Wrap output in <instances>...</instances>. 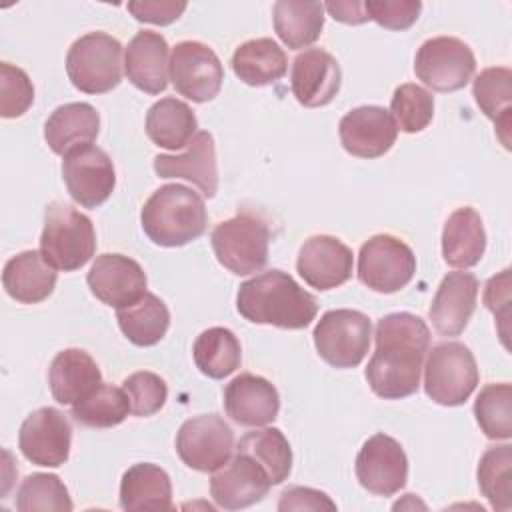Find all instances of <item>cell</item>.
I'll return each mask as SVG.
<instances>
[{
  "instance_id": "obj_28",
  "label": "cell",
  "mask_w": 512,
  "mask_h": 512,
  "mask_svg": "<svg viewBox=\"0 0 512 512\" xmlns=\"http://www.w3.org/2000/svg\"><path fill=\"white\" fill-rule=\"evenodd\" d=\"M486 250V232L480 214L462 206L454 210L442 230V256L454 268H470L480 262Z\"/></svg>"
},
{
  "instance_id": "obj_11",
  "label": "cell",
  "mask_w": 512,
  "mask_h": 512,
  "mask_svg": "<svg viewBox=\"0 0 512 512\" xmlns=\"http://www.w3.org/2000/svg\"><path fill=\"white\" fill-rule=\"evenodd\" d=\"M180 460L198 472H216L234 452V432L218 414L188 418L176 434Z\"/></svg>"
},
{
  "instance_id": "obj_27",
  "label": "cell",
  "mask_w": 512,
  "mask_h": 512,
  "mask_svg": "<svg viewBox=\"0 0 512 512\" xmlns=\"http://www.w3.org/2000/svg\"><path fill=\"white\" fill-rule=\"evenodd\" d=\"M100 130V116L94 106L86 102H70L58 106L44 124L46 144L54 154L66 156L74 148L96 140Z\"/></svg>"
},
{
  "instance_id": "obj_36",
  "label": "cell",
  "mask_w": 512,
  "mask_h": 512,
  "mask_svg": "<svg viewBox=\"0 0 512 512\" xmlns=\"http://www.w3.org/2000/svg\"><path fill=\"white\" fill-rule=\"evenodd\" d=\"M130 414V400L124 388L100 384L80 402L72 404V418L88 428H112Z\"/></svg>"
},
{
  "instance_id": "obj_10",
  "label": "cell",
  "mask_w": 512,
  "mask_h": 512,
  "mask_svg": "<svg viewBox=\"0 0 512 512\" xmlns=\"http://www.w3.org/2000/svg\"><path fill=\"white\" fill-rule=\"evenodd\" d=\"M476 70L472 48L454 36H436L422 42L414 58V72L436 92L464 88Z\"/></svg>"
},
{
  "instance_id": "obj_1",
  "label": "cell",
  "mask_w": 512,
  "mask_h": 512,
  "mask_svg": "<svg viewBox=\"0 0 512 512\" xmlns=\"http://www.w3.org/2000/svg\"><path fill=\"white\" fill-rule=\"evenodd\" d=\"M374 336L376 350L364 372L372 392L384 400L414 394L430 346L426 322L410 312H394L378 320Z\"/></svg>"
},
{
  "instance_id": "obj_22",
  "label": "cell",
  "mask_w": 512,
  "mask_h": 512,
  "mask_svg": "<svg viewBox=\"0 0 512 512\" xmlns=\"http://www.w3.org/2000/svg\"><path fill=\"white\" fill-rule=\"evenodd\" d=\"M154 172L160 178H184L200 188L206 198L218 190L216 146L210 132H196L186 150L176 156L158 154L154 158Z\"/></svg>"
},
{
  "instance_id": "obj_35",
  "label": "cell",
  "mask_w": 512,
  "mask_h": 512,
  "mask_svg": "<svg viewBox=\"0 0 512 512\" xmlns=\"http://www.w3.org/2000/svg\"><path fill=\"white\" fill-rule=\"evenodd\" d=\"M198 370L214 380L230 376L242 362L240 342L232 330L214 326L204 330L192 348Z\"/></svg>"
},
{
  "instance_id": "obj_5",
  "label": "cell",
  "mask_w": 512,
  "mask_h": 512,
  "mask_svg": "<svg viewBox=\"0 0 512 512\" xmlns=\"http://www.w3.org/2000/svg\"><path fill=\"white\" fill-rule=\"evenodd\" d=\"M66 72L74 88L104 94L122 80V46L106 32H88L66 54Z\"/></svg>"
},
{
  "instance_id": "obj_18",
  "label": "cell",
  "mask_w": 512,
  "mask_h": 512,
  "mask_svg": "<svg viewBox=\"0 0 512 512\" xmlns=\"http://www.w3.org/2000/svg\"><path fill=\"white\" fill-rule=\"evenodd\" d=\"M338 134L344 150L358 158L384 156L398 136V126L382 106H358L342 116Z\"/></svg>"
},
{
  "instance_id": "obj_40",
  "label": "cell",
  "mask_w": 512,
  "mask_h": 512,
  "mask_svg": "<svg viewBox=\"0 0 512 512\" xmlns=\"http://www.w3.org/2000/svg\"><path fill=\"white\" fill-rule=\"evenodd\" d=\"M16 508L20 512H70L74 508L68 488L56 474H30L16 492Z\"/></svg>"
},
{
  "instance_id": "obj_20",
  "label": "cell",
  "mask_w": 512,
  "mask_h": 512,
  "mask_svg": "<svg viewBox=\"0 0 512 512\" xmlns=\"http://www.w3.org/2000/svg\"><path fill=\"white\" fill-rule=\"evenodd\" d=\"M342 72L336 58L322 48H308L292 62L290 86L296 100L306 108H320L334 100Z\"/></svg>"
},
{
  "instance_id": "obj_45",
  "label": "cell",
  "mask_w": 512,
  "mask_h": 512,
  "mask_svg": "<svg viewBox=\"0 0 512 512\" xmlns=\"http://www.w3.org/2000/svg\"><path fill=\"white\" fill-rule=\"evenodd\" d=\"M186 10V2H176V0H138V2H128V12L138 20V22H148V24H158L166 26L172 24L182 16Z\"/></svg>"
},
{
  "instance_id": "obj_21",
  "label": "cell",
  "mask_w": 512,
  "mask_h": 512,
  "mask_svg": "<svg viewBox=\"0 0 512 512\" xmlns=\"http://www.w3.org/2000/svg\"><path fill=\"white\" fill-rule=\"evenodd\" d=\"M478 298V278L472 272H448L428 310L432 326L442 336H458L468 326Z\"/></svg>"
},
{
  "instance_id": "obj_17",
  "label": "cell",
  "mask_w": 512,
  "mask_h": 512,
  "mask_svg": "<svg viewBox=\"0 0 512 512\" xmlns=\"http://www.w3.org/2000/svg\"><path fill=\"white\" fill-rule=\"evenodd\" d=\"M352 250L338 238L328 234L310 236L298 252L296 270L304 282L316 290L342 286L352 276Z\"/></svg>"
},
{
  "instance_id": "obj_19",
  "label": "cell",
  "mask_w": 512,
  "mask_h": 512,
  "mask_svg": "<svg viewBox=\"0 0 512 512\" xmlns=\"http://www.w3.org/2000/svg\"><path fill=\"white\" fill-rule=\"evenodd\" d=\"M90 292L104 304L124 308L146 292V274L142 266L124 254L96 256L86 276Z\"/></svg>"
},
{
  "instance_id": "obj_6",
  "label": "cell",
  "mask_w": 512,
  "mask_h": 512,
  "mask_svg": "<svg viewBox=\"0 0 512 512\" xmlns=\"http://www.w3.org/2000/svg\"><path fill=\"white\" fill-rule=\"evenodd\" d=\"M216 260L232 274L246 276L258 272L268 262L270 230L256 214L242 212L220 222L210 234Z\"/></svg>"
},
{
  "instance_id": "obj_33",
  "label": "cell",
  "mask_w": 512,
  "mask_h": 512,
  "mask_svg": "<svg viewBox=\"0 0 512 512\" xmlns=\"http://www.w3.org/2000/svg\"><path fill=\"white\" fill-rule=\"evenodd\" d=\"M274 30L292 50L314 44L324 28V4L310 0H278L272 8Z\"/></svg>"
},
{
  "instance_id": "obj_3",
  "label": "cell",
  "mask_w": 512,
  "mask_h": 512,
  "mask_svg": "<svg viewBox=\"0 0 512 512\" xmlns=\"http://www.w3.org/2000/svg\"><path fill=\"white\" fill-rule=\"evenodd\" d=\"M140 222L154 244L176 248L204 234L208 214L204 200L192 188L164 184L142 206Z\"/></svg>"
},
{
  "instance_id": "obj_43",
  "label": "cell",
  "mask_w": 512,
  "mask_h": 512,
  "mask_svg": "<svg viewBox=\"0 0 512 512\" xmlns=\"http://www.w3.org/2000/svg\"><path fill=\"white\" fill-rule=\"evenodd\" d=\"M34 102V86L28 74L8 62L0 64V114L4 118L22 116Z\"/></svg>"
},
{
  "instance_id": "obj_48",
  "label": "cell",
  "mask_w": 512,
  "mask_h": 512,
  "mask_svg": "<svg viewBox=\"0 0 512 512\" xmlns=\"http://www.w3.org/2000/svg\"><path fill=\"white\" fill-rule=\"evenodd\" d=\"M324 10L330 12V16L344 24H362L368 20V14L364 10V2H328L324 4Z\"/></svg>"
},
{
  "instance_id": "obj_13",
  "label": "cell",
  "mask_w": 512,
  "mask_h": 512,
  "mask_svg": "<svg viewBox=\"0 0 512 512\" xmlns=\"http://www.w3.org/2000/svg\"><path fill=\"white\" fill-rule=\"evenodd\" d=\"M62 178L70 198L84 208L104 204L116 186L110 156L94 144H84L64 156Z\"/></svg>"
},
{
  "instance_id": "obj_16",
  "label": "cell",
  "mask_w": 512,
  "mask_h": 512,
  "mask_svg": "<svg viewBox=\"0 0 512 512\" xmlns=\"http://www.w3.org/2000/svg\"><path fill=\"white\" fill-rule=\"evenodd\" d=\"M270 486L272 480L266 468L240 450L210 478L212 500L224 510H240L260 502Z\"/></svg>"
},
{
  "instance_id": "obj_8",
  "label": "cell",
  "mask_w": 512,
  "mask_h": 512,
  "mask_svg": "<svg viewBox=\"0 0 512 512\" xmlns=\"http://www.w3.org/2000/svg\"><path fill=\"white\" fill-rule=\"evenodd\" d=\"M312 336L324 362L334 368H354L368 354L372 324L358 310L338 308L322 314Z\"/></svg>"
},
{
  "instance_id": "obj_24",
  "label": "cell",
  "mask_w": 512,
  "mask_h": 512,
  "mask_svg": "<svg viewBox=\"0 0 512 512\" xmlns=\"http://www.w3.org/2000/svg\"><path fill=\"white\" fill-rule=\"evenodd\" d=\"M168 42L162 34L140 30L126 48L124 70L128 80L146 94H160L168 86Z\"/></svg>"
},
{
  "instance_id": "obj_31",
  "label": "cell",
  "mask_w": 512,
  "mask_h": 512,
  "mask_svg": "<svg viewBox=\"0 0 512 512\" xmlns=\"http://www.w3.org/2000/svg\"><path fill=\"white\" fill-rule=\"evenodd\" d=\"M472 94L486 118L496 126V134L506 148H510L512 126V72L504 66L482 70L472 86Z\"/></svg>"
},
{
  "instance_id": "obj_9",
  "label": "cell",
  "mask_w": 512,
  "mask_h": 512,
  "mask_svg": "<svg viewBox=\"0 0 512 512\" xmlns=\"http://www.w3.org/2000/svg\"><path fill=\"white\" fill-rule=\"evenodd\" d=\"M416 272L412 248L392 234H376L358 254V280L374 292L392 294L410 284Z\"/></svg>"
},
{
  "instance_id": "obj_44",
  "label": "cell",
  "mask_w": 512,
  "mask_h": 512,
  "mask_svg": "<svg viewBox=\"0 0 512 512\" xmlns=\"http://www.w3.org/2000/svg\"><path fill=\"white\" fill-rule=\"evenodd\" d=\"M368 20L378 22L388 30H406L410 28L422 10L418 0H368L364 2Z\"/></svg>"
},
{
  "instance_id": "obj_32",
  "label": "cell",
  "mask_w": 512,
  "mask_h": 512,
  "mask_svg": "<svg viewBox=\"0 0 512 512\" xmlns=\"http://www.w3.org/2000/svg\"><path fill=\"white\" fill-rule=\"evenodd\" d=\"M196 116L192 108L178 98H162L154 102L146 114L148 138L166 150H180L196 136Z\"/></svg>"
},
{
  "instance_id": "obj_37",
  "label": "cell",
  "mask_w": 512,
  "mask_h": 512,
  "mask_svg": "<svg viewBox=\"0 0 512 512\" xmlns=\"http://www.w3.org/2000/svg\"><path fill=\"white\" fill-rule=\"evenodd\" d=\"M234 450L256 458L268 472L272 486L282 484L292 470V450L286 436L278 428H262L240 438Z\"/></svg>"
},
{
  "instance_id": "obj_25",
  "label": "cell",
  "mask_w": 512,
  "mask_h": 512,
  "mask_svg": "<svg viewBox=\"0 0 512 512\" xmlns=\"http://www.w3.org/2000/svg\"><path fill=\"white\" fill-rule=\"evenodd\" d=\"M48 382L56 402L76 404L102 384V372L86 350L66 348L54 356Z\"/></svg>"
},
{
  "instance_id": "obj_39",
  "label": "cell",
  "mask_w": 512,
  "mask_h": 512,
  "mask_svg": "<svg viewBox=\"0 0 512 512\" xmlns=\"http://www.w3.org/2000/svg\"><path fill=\"white\" fill-rule=\"evenodd\" d=\"M474 416L490 440H508L512 436V386L508 382L486 384L476 402Z\"/></svg>"
},
{
  "instance_id": "obj_14",
  "label": "cell",
  "mask_w": 512,
  "mask_h": 512,
  "mask_svg": "<svg viewBox=\"0 0 512 512\" xmlns=\"http://www.w3.org/2000/svg\"><path fill=\"white\" fill-rule=\"evenodd\" d=\"M70 442L72 426L68 418L52 406L28 414L18 434V446L24 458L46 468H58L68 460Z\"/></svg>"
},
{
  "instance_id": "obj_26",
  "label": "cell",
  "mask_w": 512,
  "mask_h": 512,
  "mask_svg": "<svg viewBox=\"0 0 512 512\" xmlns=\"http://www.w3.org/2000/svg\"><path fill=\"white\" fill-rule=\"evenodd\" d=\"M2 286L20 304L46 300L56 286V268L38 250H24L12 256L2 272Z\"/></svg>"
},
{
  "instance_id": "obj_7",
  "label": "cell",
  "mask_w": 512,
  "mask_h": 512,
  "mask_svg": "<svg viewBox=\"0 0 512 512\" xmlns=\"http://www.w3.org/2000/svg\"><path fill=\"white\" fill-rule=\"evenodd\" d=\"M478 366L462 342H440L426 358L424 390L440 406H460L478 386Z\"/></svg>"
},
{
  "instance_id": "obj_38",
  "label": "cell",
  "mask_w": 512,
  "mask_h": 512,
  "mask_svg": "<svg viewBox=\"0 0 512 512\" xmlns=\"http://www.w3.org/2000/svg\"><path fill=\"white\" fill-rule=\"evenodd\" d=\"M478 486L494 510L512 508V446L488 448L478 464Z\"/></svg>"
},
{
  "instance_id": "obj_23",
  "label": "cell",
  "mask_w": 512,
  "mask_h": 512,
  "mask_svg": "<svg viewBox=\"0 0 512 512\" xmlns=\"http://www.w3.org/2000/svg\"><path fill=\"white\" fill-rule=\"evenodd\" d=\"M224 410L240 426H266L278 416L280 396L272 382L246 372L226 384Z\"/></svg>"
},
{
  "instance_id": "obj_12",
  "label": "cell",
  "mask_w": 512,
  "mask_h": 512,
  "mask_svg": "<svg viewBox=\"0 0 512 512\" xmlns=\"http://www.w3.org/2000/svg\"><path fill=\"white\" fill-rule=\"evenodd\" d=\"M170 80L176 92L188 100L210 102L222 88L224 68L212 48L196 40H184L172 48Z\"/></svg>"
},
{
  "instance_id": "obj_41",
  "label": "cell",
  "mask_w": 512,
  "mask_h": 512,
  "mask_svg": "<svg viewBox=\"0 0 512 512\" xmlns=\"http://www.w3.org/2000/svg\"><path fill=\"white\" fill-rule=\"evenodd\" d=\"M390 114L398 130L406 134L422 132L434 118V98L418 84H402L394 90Z\"/></svg>"
},
{
  "instance_id": "obj_47",
  "label": "cell",
  "mask_w": 512,
  "mask_h": 512,
  "mask_svg": "<svg viewBox=\"0 0 512 512\" xmlns=\"http://www.w3.org/2000/svg\"><path fill=\"white\" fill-rule=\"evenodd\" d=\"M486 308L500 320L506 322L510 314V270H502L498 276L490 278L484 290Z\"/></svg>"
},
{
  "instance_id": "obj_4",
  "label": "cell",
  "mask_w": 512,
  "mask_h": 512,
  "mask_svg": "<svg viewBox=\"0 0 512 512\" xmlns=\"http://www.w3.org/2000/svg\"><path fill=\"white\" fill-rule=\"evenodd\" d=\"M40 252L56 270L72 272L82 268L96 252L92 220L64 202L48 204Z\"/></svg>"
},
{
  "instance_id": "obj_2",
  "label": "cell",
  "mask_w": 512,
  "mask_h": 512,
  "mask_svg": "<svg viewBox=\"0 0 512 512\" xmlns=\"http://www.w3.org/2000/svg\"><path fill=\"white\" fill-rule=\"evenodd\" d=\"M236 308L248 322L302 330L316 318L318 302L288 272L274 268L240 284Z\"/></svg>"
},
{
  "instance_id": "obj_46",
  "label": "cell",
  "mask_w": 512,
  "mask_h": 512,
  "mask_svg": "<svg viewBox=\"0 0 512 512\" xmlns=\"http://www.w3.org/2000/svg\"><path fill=\"white\" fill-rule=\"evenodd\" d=\"M278 510H336V504L320 490L292 486L282 492Z\"/></svg>"
},
{
  "instance_id": "obj_34",
  "label": "cell",
  "mask_w": 512,
  "mask_h": 512,
  "mask_svg": "<svg viewBox=\"0 0 512 512\" xmlns=\"http://www.w3.org/2000/svg\"><path fill=\"white\" fill-rule=\"evenodd\" d=\"M116 320L122 334L136 346L158 344L170 326L168 306L152 292H144L136 302L118 308Z\"/></svg>"
},
{
  "instance_id": "obj_30",
  "label": "cell",
  "mask_w": 512,
  "mask_h": 512,
  "mask_svg": "<svg viewBox=\"0 0 512 512\" xmlns=\"http://www.w3.org/2000/svg\"><path fill=\"white\" fill-rule=\"evenodd\" d=\"M288 58L272 38L242 42L232 54L234 74L248 86H268L286 74Z\"/></svg>"
},
{
  "instance_id": "obj_29",
  "label": "cell",
  "mask_w": 512,
  "mask_h": 512,
  "mask_svg": "<svg viewBox=\"0 0 512 512\" xmlns=\"http://www.w3.org/2000/svg\"><path fill=\"white\" fill-rule=\"evenodd\" d=\"M122 510H172V482L166 470L142 462L130 466L120 480Z\"/></svg>"
},
{
  "instance_id": "obj_15",
  "label": "cell",
  "mask_w": 512,
  "mask_h": 512,
  "mask_svg": "<svg viewBox=\"0 0 512 512\" xmlns=\"http://www.w3.org/2000/svg\"><path fill=\"white\" fill-rule=\"evenodd\" d=\"M356 478L376 496L400 492L408 480V458L400 442L382 432L370 436L356 456Z\"/></svg>"
},
{
  "instance_id": "obj_42",
  "label": "cell",
  "mask_w": 512,
  "mask_h": 512,
  "mask_svg": "<svg viewBox=\"0 0 512 512\" xmlns=\"http://www.w3.org/2000/svg\"><path fill=\"white\" fill-rule=\"evenodd\" d=\"M124 392L130 400V412L134 416H152L160 412V408L166 404L168 398V386L166 382L148 370L134 372L122 382Z\"/></svg>"
}]
</instances>
